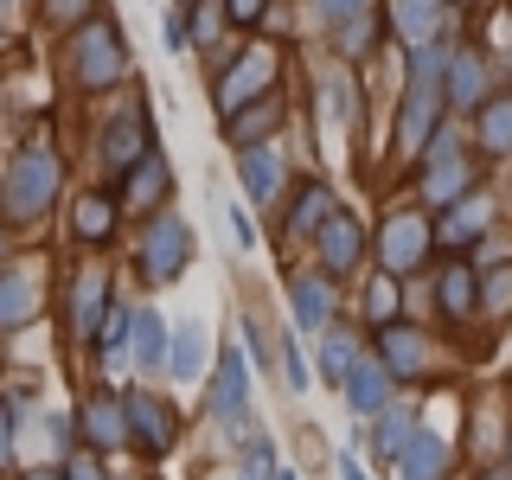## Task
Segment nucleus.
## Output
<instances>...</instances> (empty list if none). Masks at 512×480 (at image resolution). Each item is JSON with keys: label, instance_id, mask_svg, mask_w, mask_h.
<instances>
[{"label": "nucleus", "instance_id": "f257e3e1", "mask_svg": "<svg viewBox=\"0 0 512 480\" xmlns=\"http://www.w3.org/2000/svg\"><path fill=\"white\" fill-rule=\"evenodd\" d=\"M442 71L448 58L436 45H416V71H410V90H404V116H397V141H404V154H423L429 141H436V116H442Z\"/></svg>", "mask_w": 512, "mask_h": 480}, {"label": "nucleus", "instance_id": "f03ea898", "mask_svg": "<svg viewBox=\"0 0 512 480\" xmlns=\"http://www.w3.org/2000/svg\"><path fill=\"white\" fill-rule=\"evenodd\" d=\"M52 192H58V154L32 141V148H20L13 167H7V212L13 218H39L45 205H52Z\"/></svg>", "mask_w": 512, "mask_h": 480}, {"label": "nucleus", "instance_id": "7ed1b4c3", "mask_svg": "<svg viewBox=\"0 0 512 480\" xmlns=\"http://www.w3.org/2000/svg\"><path fill=\"white\" fill-rule=\"evenodd\" d=\"M186 263H192V231L173 212H160L148 224V237H141V276H148L154 288H167V282L186 276Z\"/></svg>", "mask_w": 512, "mask_h": 480}, {"label": "nucleus", "instance_id": "20e7f679", "mask_svg": "<svg viewBox=\"0 0 512 480\" xmlns=\"http://www.w3.org/2000/svg\"><path fill=\"white\" fill-rule=\"evenodd\" d=\"M122 32L109 26V20H90L84 32H77V77H84L90 90H103V84H116L122 77Z\"/></svg>", "mask_w": 512, "mask_h": 480}, {"label": "nucleus", "instance_id": "39448f33", "mask_svg": "<svg viewBox=\"0 0 512 480\" xmlns=\"http://www.w3.org/2000/svg\"><path fill=\"white\" fill-rule=\"evenodd\" d=\"M423 250H429V224H423V218L397 212L391 224H384V237H378V256H384V269H391V276H404V269H416V263H423Z\"/></svg>", "mask_w": 512, "mask_h": 480}, {"label": "nucleus", "instance_id": "423d86ee", "mask_svg": "<svg viewBox=\"0 0 512 480\" xmlns=\"http://www.w3.org/2000/svg\"><path fill=\"white\" fill-rule=\"evenodd\" d=\"M148 154H154L148 116H141V103H135V109H122V116L103 128V160H109V167H141Z\"/></svg>", "mask_w": 512, "mask_h": 480}, {"label": "nucleus", "instance_id": "0eeeda50", "mask_svg": "<svg viewBox=\"0 0 512 480\" xmlns=\"http://www.w3.org/2000/svg\"><path fill=\"white\" fill-rule=\"evenodd\" d=\"M128 436H135V448H148V455H160V448L173 442V404H160V397L148 391H128Z\"/></svg>", "mask_w": 512, "mask_h": 480}, {"label": "nucleus", "instance_id": "6e6552de", "mask_svg": "<svg viewBox=\"0 0 512 480\" xmlns=\"http://www.w3.org/2000/svg\"><path fill=\"white\" fill-rule=\"evenodd\" d=\"M205 410L218 416L224 429L244 423V352H218V372H212V397H205Z\"/></svg>", "mask_w": 512, "mask_h": 480}, {"label": "nucleus", "instance_id": "1a4fd4ad", "mask_svg": "<svg viewBox=\"0 0 512 480\" xmlns=\"http://www.w3.org/2000/svg\"><path fill=\"white\" fill-rule=\"evenodd\" d=\"M359 250H365V231L352 212H333L327 231H320V263L333 269V276H346V269H359Z\"/></svg>", "mask_w": 512, "mask_h": 480}, {"label": "nucleus", "instance_id": "9d476101", "mask_svg": "<svg viewBox=\"0 0 512 480\" xmlns=\"http://www.w3.org/2000/svg\"><path fill=\"white\" fill-rule=\"evenodd\" d=\"M346 404H352V416H384L391 410V372L378 359H359L346 378Z\"/></svg>", "mask_w": 512, "mask_h": 480}, {"label": "nucleus", "instance_id": "9b49d317", "mask_svg": "<svg viewBox=\"0 0 512 480\" xmlns=\"http://www.w3.org/2000/svg\"><path fill=\"white\" fill-rule=\"evenodd\" d=\"M39 314V282L26 269H0V333L7 327H26Z\"/></svg>", "mask_w": 512, "mask_h": 480}, {"label": "nucleus", "instance_id": "f8f14e48", "mask_svg": "<svg viewBox=\"0 0 512 480\" xmlns=\"http://www.w3.org/2000/svg\"><path fill=\"white\" fill-rule=\"evenodd\" d=\"M288 301H295V320L308 333H327V320H333V288H327V276H295V282H288Z\"/></svg>", "mask_w": 512, "mask_h": 480}, {"label": "nucleus", "instance_id": "ddd939ff", "mask_svg": "<svg viewBox=\"0 0 512 480\" xmlns=\"http://www.w3.org/2000/svg\"><path fill=\"white\" fill-rule=\"evenodd\" d=\"M442 90H448V103L480 109V96H487V71H480V58L474 52H455V58H448V71H442Z\"/></svg>", "mask_w": 512, "mask_h": 480}, {"label": "nucleus", "instance_id": "4468645a", "mask_svg": "<svg viewBox=\"0 0 512 480\" xmlns=\"http://www.w3.org/2000/svg\"><path fill=\"white\" fill-rule=\"evenodd\" d=\"M448 474V442L442 436H416L397 455V480H442Z\"/></svg>", "mask_w": 512, "mask_h": 480}, {"label": "nucleus", "instance_id": "2eb2a0df", "mask_svg": "<svg viewBox=\"0 0 512 480\" xmlns=\"http://www.w3.org/2000/svg\"><path fill=\"white\" fill-rule=\"evenodd\" d=\"M269 71H276V58H269V52H244V64H237V71L218 84V109H224V116H231V109L244 103L256 84H269Z\"/></svg>", "mask_w": 512, "mask_h": 480}, {"label": "nucleus", "instance_id": "dca6fc26", "mask_svg": "<svg viewBox=\"0 0 512 480\" xmlns=\"http://www.w3.org/2000/svg\"><path fill=\"white\" fill-rule=\"evenodd\" d=\"M237 180H244V192L263 205V199H276V186H282V160L269 154V148H244V160H237Z\"/></svg>", "mask_w": 512, "mask_h": 480}, {"label": "nucleus", "instance_id": "f3484780", "mask_svg": "<svg viewBox=\"0 0 512 480\" xmlns=\"http://www.w3.org/2000/svg\"><path fill=\"white\" fill-rule=\"evenodd\" d=\"M327 218H333V192L327 186H320V180H308V186H301L295 192V212H288V231H295V237H320V231H327Z\"/></svg>", "mask_w": 512, "mask_h": 480}, {"label": "nucleus", "instance_id": "a211bd4d", "mask_svg": "<svg viewBox=\"0 0 512 480\" xmlns=\"http://www.w3.org/2000/svg\"><path fill=\"white\" fill-rule=\"evenodd\" d=\"M205 352H212V346H205V327H199V320H192V327H180V333H173V352H167V372L180 378V384H192V378H205Z\"/></svg>", "mask_w": 512, "mask_h": 480}, {"label": "nucleus", "instance_id": "6ab92c4d", "mask_svg": "<svg viewBox=\"0 0 512 480\" xmlns=\"http://www.w3.org/2000/svg\"><path fill=\"white\" fill-rule=\"evenodd\" d=\"M84 436L103 442V448H116L128 436V404H116V397H90V404H84Z\"/></svg>", "mask_w": 512, "mask_h": 480}, {"label": "nucleus", "instance_id": "aec40b11", "mask_svg": "<svg viewBox=\"0 0 512 480\" xmlns=\"http://www.w3.org/2000/svg\"><path fill=\"white\" fill-rule=\"evenodd\" d=\"M167 352H173V340H167V320H160V308H141L135 314V365H167Z\"/></svg>", "mask_w": 512, "mask_h": 480}, {"label": "nucleus", "instance_id": "412c9836", "mask_svg": "<svg viewBox=\"0 0 512 480\" xmlns=\"http://www.w3.org/2000/svg\"><path fill=\"white\" fill-rule=\"evenodd\" d=\"M384 365L391 372H423V359H429V340L423 333H404V327H384Z\"/></svg>", "mask_w": 512, "mask_h": 480}, {"label": "nucleus", "instance_id": "4be33fe9", "mask_svg": "<svg viewBox=\"0 0 512 480\" xmlns=\"http://www.w3.org/2000/svg\"><path fill=\"white\" fill-rule=\"evenodd\" d=\"M487 199H455V205H448V212H442V237H448V244H461V237H480V231H487Z\"/></svg>", "mask_w": 512, "mask_h": 480}, {"label": "nucleus", "instance_id": "5701e85b", "mask_svg": "<svg viewBox=\"0 0 512 480\" xmlns=\"http://www.w3.org/2000/svg\"><path fill=\"white\" fill-rule=\"evenodd\" d=\"M480 148H487V154H512V96L480 103Z\"/></svg>", "mask_w": 512, "mask_h": 480}, {"label": "nucleus", "instance_id": "b1692460", "mask_svg": "<svg viewBox=\"0 0 512 480\" xmlns=\"http://www.w3.org/2000/svg\"><path fill=\"white\" fill-rule=\"evenodd\" d=\"M77 237H84V244H103L109 237V224H116V199H77Z\"/></svg>", "mask_w": 512, "mask_h": 480}, {"label": "nucleus", "instance_id": "393cba45", "mask_svg": "<svg viewBox=\"0 0 512 480\" xmlns=\"http://www.w3.org/2000/svg\"><path fill=\"white\" fill-rule=\"evenodd\" d=\"M352 365H359V346H352L346 333H327V346H320V378H333V384H340V391H346Z\"/></svg>", "mask_w": 512, "mask_h": 480}, {"label": "nucleus", "instance_id": "a878e982", "mask_svg": "<svg viewBox=\"0 0 512 480\" xmlns=\"http://www.w3.org/2000/svg\"><path fill=\"white\" fill-rule=\"evenodd\" d=\"M109 308V282H103V269H84V282H77V327L96 333V314Z\"/></svg>", "mask_w": 512, "mask_h": 480}, {"label": "nucleus", "instance_id": "bb28decb", "mask_svg": "<svg viewBox=\"0 0 512 480\" xmlns=\"http://www.w3.org/2000/svg\"><path fill=\"white\" fill-rule=\"evenodd\" d=\"M160 192H167V160L148 154L135 173H128V199H135V205H148V199H160Z\"/></svg>", "mask_w": 512, "mask_h": 480}, {"label": "nucleus", "instance_id": "cd10ccee", "mask_svg": "<svg viewBox=\"0 0 512 480\" xmlns=\"http://www.w3.org/2000/svg\"><path fill=\"white\" fill-rule=\"evenodd\" d=\"M276 96H263V109H231V141H244L250 148V135H269V128H276Z\"/></svg>", "mask_w": 512, "mask_h": 480}, {"label": "nucleus", "instance_id": "c85d7f7f", "mask_svg": "<svg viewBox=\"0 0 512 480\" xmlns=\"http://www.w3.org/2000/svg\"><path fill=\"white\" fill-rule=\"evenodd\" d=\"M416 442V416L410 410H384V429H378V448L384 455H404V448Z\"/></svg>", "mask_w": 512, "mask_h": 480}, {"label": "nucleus", "instance_id": "c756f323", "mask_svg": "<svg viewBox=\"0 0 512 480\" xmlns=\"http://www.w3.org/2000/svg\"><path fill=\"white\" fill-rule=\"evenodd\" d=\"M474 301H480V295H474V276H468V269H448V276H442V314L461 320Z\"/></svg>", "mask_w": 512, "mask_h": 480}, {"label": "nucleus", "instance_id": "7c9ffc66", "mask_svg": "<svg viewBox=\"0 0 512 480\" xmlns=\"http://www.w3.org/2000/svg\"><path fill=\"white\" fill-rule=\"evenodd\" d=\"M429 26H436V0H397V32L404 39H429Z\"/></svg>", "mask_w": 512, "mask_h": 480}, {"label": "nucleus", "instance_id": "2f4dec72", "mask_svg": "<svg viewBox=\"0 0 512 480\" xmlns=\"http://www.w3.org/2000/svg\"><path fill=\"white\" fill-rule=\"evenodd\" d=\"M378 320V327H391V314H397V295H391V282H372V308H365Z\"/></svg>", "mask_w": 512, "mask_h": 480}, {"label": "nucleus", "instance_id": "473e14b6", "mask_svg": "<svg viewBox=\"0 0 512 480\" xmlns=\"http://www.w3.org/2000/svg\"><path fill=\"white\" fill-rule=\"evenodd\" d=\"M487 308H493V314H506V308H512V276H506V269L487 282Z\"/></svg>", "mask_w": 512, "mask_h": 480}, {"label": "nucleus", "instance_id": "72a5a7b5", "mask_svg": "<svg viewBox=\"0 0 512 480\" xmlns=\"http://www.w3.org/2000/svg\"><path fill=\"white\" fill-rule=\"evenodd\" d=\"M282 359H288V384H295V391H308V359H301V346H295V340L282 346Z\"/></svg>", "mask_w": 512, "mask_h": 480}, {"label": "nucleus", "instance_id": "f704fd0d", "mask_svg": "<svg viewBox=\"0 0 512 480\" xmlns=\"http://www.w3.org/2000/svg\"><path fill=\"white\" fill-rule=\"evenodd\" d=\"M263 7H269V0H224V13H231L237 26H250V20H256V13H263Z\"/></svg>", "mask_w": 512, "mask_h": 480}, {"label": "nucleus", "instance_id": "c9c22d12", "mask_svg": "<svg viewBox=\"0 0 512 480\" xmlns=\"http://www.w3.org/2000/svg\"><path fill=\"white\" fill-rule=\"evenodd\" d=\"M0 461H13V404L0 397Z\"/></svg>", "mask_w": 512, "mask_h": 480}, {"label": "nucleus", "instance_id": "e433bc0d", "mask_svg": "<svg viewBox=\"0 0 512 480\" xmlns=\"http://www.w3.org/2000/svg\"><path fill=\"white\" fill-rule=\"evenodd\" d=\"M359 7H365V0H320V13H327V20H352Z\"/></svg>", "mask_w": 512, "mask_h": 480}, {"label": "nucleus", "instance_id": "4c0bfd02", "mask_svg": "<svg viewBox=\"0 0 512 480\" xmlns=\"http://www.w3.org/2000/svg\"><path fill=\"white\" fill-rule=\"evenodd\" d=\"M327 116H333V122L346 116V84H340V77H333V84H327Z\"/></svg>", "mask_w": 512, "mask_h": 480}, {"label": "nucleus", "instance_id": "58836bf2", "mask_svg": "<svg viewBox=\"0 0 512 480\" xmlns=\"http://www.w3.org/2000/svg\"><path fill=\"white\" fill-rule=\"evenodd\" d=\"M71 480H109V474H103V461L84 455V461H71Z\"/></svg>", "mask_w": 512, "mask_h": 480}, {"label": "nucleus", "instance_id": "ea45409f", "mask_svg": "<svg viewBox=\"0 0 512 480\" xmlns=\"http://www.w3.org/2000/svg\"><path fill=\"white\" fill-rule=\"evenodd\" d=\"M231 231H237V244H256V224L244 212H231Z\"/></svg>", "mask_w": 512, "mask_h": 480}, {"label": "nucleus", "instance_id": "a19ab883", "mask_svg": "<svg viewBox=\"0 0 512 480\" xmlns=\"http://www.w3.org/2000/svg\"><path fill=\"white\" fill-rule=\"evenodd\" d=\"M340 480H372V474L359 468V455H340Z\"/></svg>", "mask_w": 512, "mask_h": 480}, {"label": "nucleus", "instance_id": "79ce46f5", "mask_svg": "<svg viewBox=\"0 0 512 480\" xmlns=\"http://www.w3.org/2000/svg\"><path fill=\"white\" fill-rule=\"evenodd\" d=\"M52 13H58V20H77V13H84V0H52Z\"/></svg>", "mask_w": 512, "mask_h": 480}, {"label": "nucleus", "instance_id": "37998d69", "mask_svg": "<svg viewBox=\"0 0 512 480\" xmlns=\"http://www.w3.org/2000/svg\"><path fill=\"white\" fill-rule=\"evenodd\" d=\"M26 480H58V474H52V468H39V474H26Z\"/></svg>", "mask_w": 512, "mask_h": 480}, {"label": "nucleus", "instance_id": "c03bdc74", "mask_svg": "<svg viewBox=\"0 0 512 480\" xmlns=\"http://www.w3.org/2000/svg\"><path fill=\"white\" fill-rule=\"evenodd\" d=\"M276 480H288V474H276Z\"/></svg>", "mask_w": 512, "mask_h": 480}]
</instances>
